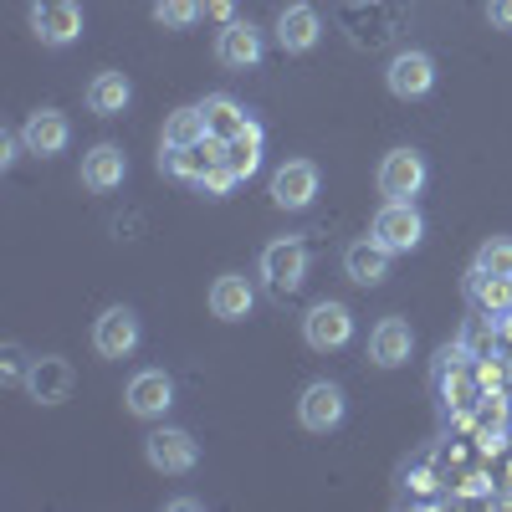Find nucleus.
Listing matches in <instances>:
<instances>
[{
  "label": "nucleus",
  "mask_w": 512,
  "mask_h": 512,
  "mask_svg": "<svg viewBox=\"0 0 512 512\" xmlns=\"http://www.w3.org/2000/svg\"><path fill=\"white\" fill-rule=\"evenodd\" d=\"M272 200L282 210H308L318 200V164L313 159H287L272 175Z\"/></svg>",
  "instance_id": "ddd939ff"
},
{
  "label": "nucleus",
  "mask_w": 512,
  "mask_h": 512,
  "mask_svg": "<svg viewBox=\"0 0 512 512\" xmlns=\"http://www.w3.org/2000/svg\"><path fill=\"white\" fill-rule=\"evenodd\" d=\"M226 164V139H200V144H185V149H175V144H164L159 149V169L164 175H175V180H190V185H200L210 169H221Z\"/></svg>",
  "instance_id": "f03ea898"
},
{
  "label": "nucleus",
  "mask_w": 512,
  "mask_h": 512,
  "mask_svg": "<svg viewBox=\"0 0 512 512\" xmlns=\"http://www.w3.org/2000/svg\"><path fill=\"white\" fill-rule=\"evenodd\" d=\"M123 180H128V154L118 144H93L88 154H82V185H88V190L108 195Z\"/></svg>",
  "instance_id": "f3484780"
},
{
  "label": "nucleus",
  "mask_w": 512,
  "mask_h": 512,
  "mask_svg": "<svg viewBox=\"0 0 512 512\" xmlns=\"http://www.w3.org/2000/svg\"><path fill=\"white\" fill-rule=\"evenodd\" d=\"M93 349L103 359H128V354L139 349V313L123 308V303L103 308V318L93 323Z\"/></svg>",
  "instance_id": "1a4fd4ad"
},
{
  "label": "nucleus",
  "mask_w": 512,
  "mask_h": 512,
  "mask_svg": "<svg viewBox=\"0 0 512 512\" xmlns=\"http://www.w3.org/2000/svg\"><path fill=\"white\" fill-rule=\"evenodd\" d=\"M144 456H149L154 472H164V477H185V472H195L200 446H195L190 431H175V425H164V431H149V436H144Z\"/></svg>",
  "instance_id": "20e7f679"
},
{
  "label": "nucleus",
  "mask_w": 512,
  "mask_h": 512,
  "mask_svg": "<svg viewBox=\"0 0 512 512\" xmlns=\"http://www.w3.org/2000/svg\"><path fill=\"white\" fill-rule=\"evenodd\" d=\"M200 113H205V134H210V139H226V144L251 123V113H246L236 98H205Z\"/></svg>",
  "instance_id": "4be33fe9"
},
{
  "label": "nucleus",
  "mask_w": 512,
  "mask_h": 512,
  "mask_svg": "<svg viewBox=\"0 0 512 512\" xmlns=\"http://www.w3.org/2000/svg\"><path fill=\"white\" fill-rule=\"evenodd\" d=\"M318 36H323V21H318L313 6H282V16H277V47L282 52H292V57L313 52Z\"/></svg>",
  "instance_id": "6ab92c4d"
},
{
  "label": "nucleus",
  "mask_w": 512,
  "mask_h": 512,
  "mask_svg": "<svg viewBox=\"0 0 512 512\" xmlns=\"http://www.w3.org/2000/svg\"><path fill=\"white\" fill-rule=\"evenodd\" d=\"M390 246H379L374 236H364V241H354L349 251H344V272H349V282H359V287H379L384 277H390Z\"/></svg>",
  "instance_id": "aec40b11"
},
{
  "label": "nucleus",
  "mask_w": 512,
  "mask_h": 512,
  "mask_svg": "<svg viewBox=\"0 0 512 512\" xmlns=\"http://www.w3.org/2000/svg\"><path fill=\"white\" fill-rule=\"evenodd\" d=\"M200 16H205V0H154V21H159V26L185 31V26H195Z\"/></svg>",
  "instance_id": "a878e982"
},
{
  "label": "nucleus",
  "mask_w": 512,
  "mask_h": 512,
  "mask_svg": "<svg viewBox=\"0 0 512 512\" xmlns=\"http://www.w3.org/2000/svg\"><path fill=\"white\" fill-rule=\"evenodd\" d=\"M410 349H415V333H410L405 318H379V323L369 328V359H374L379 369L410 364Z\"/></svg>",
  "instance_id": "dca6fc26"
},
{
  "label": "nucleus",
  "mask_w": 512,
  "mask_h": 512,
  "mask_svg": "<svg viewBox=\"0 0 512 512\" xmlns=\"http://www.w3.org/2000/svg\"><path fill=\"white\" fill-rule=\"evenodd\" d=\"M466 292H472V303L482 313H507L512 308V277H497V272H472V282H466Z\"/></svg>",
  "instance_id": "b1692460"
},
{
  "label": "nucleus",
  "mask_w": 512,
  "mask_h": 512,
  "mask_svg": "<svg viewBox=\"0 0 512 512\" xmlns=\"http://www.w3.org/2000/svg\"><path fill=\"white\" fill-rule=\"evenodd\" d=\"M200 139H205V113L200 108H175L164 118V144L185 149V144H200Z\"/></svg>",
  "instance_id": "393cba45"
},
{
  "label": "nucleus",
  "mask_w": 512,
  "mask_h": 512,
  "mask_svg": "<svg viewBox=\"0 0 512 512\" xmlns=\"http://www.w3.org/2000/svg\"><path fill=\"white\" fill-rule=\"evenodd\" d=\"M16 144H21V134H11V128H6V134H0V169H11V159H16Z\"/></svg>",
  "instance_id": "2f4dec72"
},
{
  "label": "nucleus",
  "mask_w": 512,
  "mask_h": 512,
  "mask_svg": "<svg viewBox=\"0 0 512 512\" xmlns=\"http://www.w3.org/2000/svg\"><path fill=\"white\" fill-rule=\"evenodd\" d=\"M251 308H256V292L241 272H221L210 282V313L221 323H241V318H251Z\"/></svg>",
  "instance_id": "a211bd4d"
},
{
  "label": "nucleus",
  "mask_w": 512,
  "mask_h": 512,
  "mask_svg": "<svg viewBox=\"0 0 512 512\" xmlns=\"http://www.w3.org/2000/svg\"><path fill=\"white\" fill-rule=\"evenodd\" d=\"M384 82H390V93L400 98V103H415V98H425L436 88V62H431V52H400L395 62H390V72H384Z\"/></svg>",
  "instance_id": "9b49d317"
},
{
  "label": "nucleus",
  "mask_w": 512,
  "mask_h": 512,
  "mask_svg": "<svg viewBox=\"0 0 512 512\" xmlns=\"http://www.w3.org/2000/svg\"><path fill=\"white\" fill-rule=\"evenodd\" d=\"M123 405H128V415H139V420H159L169 405H175V379H169L164 369H139L134 379H128V390H123Z\"/></svg>",
  "instance_id": "9d476101"
},
{
  "label": "nucleus",
  "mask_w": 512,
  "mask_h": 512,
  "mask_svg": "<svg viewBox=\"0 0 512 512\" xmlns=\"http://www.w3.org/2000/svg\"><path fill=\"white\" fill-rule=\"evenodd\" d=\"M72 364L62 359V354H41V359H31V369H26V395L36 400V405H62L67 395H72Z\"/></svg>",
  "instance_id": "f8f14e48"
},
{
  "label": "nucleus",
  "mask_w": 512,
  "mask_h": 512,
  "mask_svg": "<svg viewBox=\"0 0 512 512\" xmlns=\"http://www.w3.org/2000/svg\"><path fill=\"white\" fill-rule=\"evenodd\" d=\"M262 277H267V287H272L277 297L297 292V287L308 282V246L297 241V236L272 241V246L262 251Z\"/></svg>",
  "instance_id": "7ed1b4c3"
},
{
  "label": "nucleus",
  "mask_w": 512,
  "mask_h": 512,
  "mask_svg": "<svg viewBox=\"0 0 512 512\" xmlns=\"http://www.w3.org/2000/svg\"><path fill=\"white\" fill-rule=\"evenodd\" d=\"M262 52H267V41H262V31H256L251 21H226L221 36H216V62L231 67V72L256 67V62H262Z\"/></svg>",
  "instance_id": "4468645a"
},
{
  "label": "nucleus",
  "mask_w": 512,
  "mask_h": 512,
  "mask_svg": "<svg viewBox=\"0 0 512 512\" xmlns=\"http://www.w3.org/2000/svg\"><path fill=\"white\" fill-rule=\"evenodd\" d=\"M482 272H497V277H512V241H487L482 256H477Z\"/></svg>",
  "instance_id": "bb28decb"
},
{
  "label": "nucleus",
  "mask_w": 512,
  "mask_h": 512,
  "mask_svg": "<svg viewBox=\"0 0 512 512\" xmlns=\"http://www.w3.org/2000/svg\"><path fill=\"white\" fill-rule=\"evenodd\" d=\"M26 354L16 349V344H6V349H0V379H6V384H26Z\"/></svg>",
  "instance_id": "c85d7f7f"
},
{
  "label": "nucleus",
  "mask_w": 512,
  "mask_h": 512,
  "mask_svg": "<svg viewBox=\"0 0 512 512\" xmlns=\"http://www.w3.org/2000/svg\"><path fill=\"white\" fill-rule=\"evenodd\" d=\"M379 195L384 200H415L425 190V159L415 149H390L379 159Z\"/></svg>",
  "instance_id": "0eeeda50"
},
{
  "label": "nucleus",
  "mask_w": 512,
  "mask_h": 512,
  "mask_svg": "<svg viewBox=\"0 0 512 512\" xmlns=\"http://www.w3.org/2000/svg\"><path fill=\"white\" fill-rule=\"evenodd\" d=\"M303 338H308V349H313V354L344 349L349 338H354V313H349L344 303H313L308 318H303Z\"/></svg>",
  "instance_id": "423d86ee"
},
{
  "label": "nucleus",
  "mask_w": 512,
  "mask_h": 512,
  "mask_svg": "<svg viewBox=\"0 0 512 512\" xmlns=\"http://www.w3.org/2000/svg\"><path fill=\"white\" fill-rule=\"evenodd\" d=\"M128 103H134V82H128L123 72H98V77L88 82V108H93L98 118H118Z\"/></svg>",
  "instance_id": "412c9836"
},
{
  "label": "nucleus",
  "mask_w": 512,
  "mask_h": 512,
  "mask_svg": "<svg viewBox=\"0 0 512 512\" xmlns=\"http://www.w3.org/2000/svg\"><path fill=\"white\" fill-rule=\"evenodd\" d=\"M31 31L41 47H72L82 36V6L77 0H31Z\"/></svg>",
  "instance_id": "39448f33"
},
{
  "label": "nucleus",
  "mask_w": 512,
  "mask_h": 512,
  "mask_svg": "<svg viewBox=\"0 0 512 512\" xmlns=\"http://www.w3.org/2000/svg\"><path fill=\"white\" fill-rule=\"evenodd\" d=\"M297 420H303V431H313V436L338 431V425H344V390L328 379H313L303 390V400H297Z\"/></svg>",
  "instance_id": "6e6552de"
},
{
  "label": "nucleus",
  "mask_w": 512,
  "mask_h": 512,
  "mask_svg": "<svg viewBox=\"0 0 512 512\" xmlns=\"http://www.w3.org/2000/svg\"><path fill=\"white\" fill-rule=\"evenodd\" d=\"M487 21H492L497 31H512V0H492V6H487Z\"/></svg>",
  "instance_id": "7c9ffc66"
},
{
  "label": "nucleus",
  "mask_w": 512,
  "mask_h": 512,
  "mask_svg": "<svg viewBox=\"0 0 512 512\" xmlns=\"http://www.w3.org/2000/svg\"><path fill=\"white\" fill-rule=\"evenodd\" d=\"M21 139H26V154L57 159V154L72 144V123H67V113H57V108H36V113L26 118V128H21Z\"/></svg>",
  "instance_id": "2eb2a0df"
},
{
  "label": "nucleus",
  "mask_w": 512,
  "mask_h": 512,
  "mask_svg": "<svg viewBox=\"0 0 512 512\" xmlns=\"http://www.w3.org/2000/svg\"><path fill=\"white\" fill-rule=\"evenodd\" d=\"M472 374H477V384H482V390H502L507 364H502V359H492V354H477V359H472Z\"/></svg>",
  "instance_id": "cd10ccee"
},
{
  "label": "nucleus",
  "mask_w": 512,
  "mask_h": 512,
  "mask_svg": "<svg viewBox=\"0 0 512 512\" xmlns=\"http://www.w3.org/2000/svg\"><path fill=\"white\" fill-rule=\"evenodd\" d=\"M226 164H231L236 180H251L256 175V164H262V123H256V118L226 144Z\"/></svg>",
  "instance_id": "5701e85b"
},
{
  "label": "nucleus",
  "mask_w": 512,
  "mask_h": 512,
  "mask_svg": "<svg viewBox=\"0 0 512 512\" xmlns=\"http://www.w3.org/2000/svg\"><path fill=\"white\" fill-rule=\"evenodd\" d=\"M374 241L390 246L395 256L400 251H415L425 241V216L415 210V200H384L379 216H374Z\"/></svg>",
  "instance_id": "f257e3e1"
},
{
  "label": "nucleus",
  "mask_w": 512,
  "mask_h": 512,
  "mask_svg": "<svg viewBox=\"0 0 512 512\" xmlns=\"http://www.w3.org/2000/svg\"><path fill=\"white\" fill-rule=\"evenodd\" d=\"M231 185H236V175H231V164H221V169H210V175L200 180V190H205L210 200H221V195H226Z\"/></svg>",
  "instance_id": "c756f323"
},
{
  "label": "nucleus",
  "mask_w": 512,
  "mask_h": 512,
  "mask_svg": "<svg viewBox=\"0 0 512 512\" xmlns=\"http://www.w3.org/2000/svg\"><path fill=\"white\" fill-rule=\"evenodd\" d=\"M205 16H210V21H221V26L236 21V16H231V0H205Z\"/></svg>",
  "instance_id": "473e14b6"
}]
</instances>
